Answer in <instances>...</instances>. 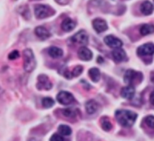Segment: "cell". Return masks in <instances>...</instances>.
Instances as JSON below:
<instances>
[{
	"instance_id": "20",
	"label": "cell",
	"mask_w": 154,
	"mask_h": 141,
	"mask_svg": "<svg viewBox=\"0 0 154 141\" xmlns=\"http://www.w3.org/2000/svg\"><path fill=\"white\" fill-rule=\"evenodd\" d=\"M140 32L142 35H147L154 32V26L152 24H144L140 28Z\"/></svg>"
},
{
	"instance_id": "24",
	"label": "cell",
	"mask_w": 154,
	"mask_h": 141,
	"mask_svg": "<svg viewBox=\"0 0 154 141\" xmlns=\"http://www.w3.org/2000/svg\"><path fill=\"white\" fill-rule=\"evenodd\" d=\"M42 106H43L44 107L50 108L54 104V100H53L51 98H49V97L44 98L42 99Z\"/></svg>"
},
{
	"instance_id": "13",
	"label": "cell",
	"mask_w": 154,
	"mask_h": 141,
	"mask_svg": "<svg viewBox=\"0 0 154 141\" xmlns=\"http://www.w3.org/2000/svg\"><path fill=\"white\" fill-rule=\"evenodd\" d=\"M78 56L83 61H89L93 57V53L87 47L81 46L78 50Z\"/></svg>"
},
{
	"instance_id": "8",
	"label": "cell",
	"mask_w": 154,
	"mask_h": 141,
	"mask_svg": "<svg viewBox=\"0 0 154 141\" xmlns=\"http://www.w3.org/2000/svg\"><path fill=\"white\" fill-rule=\"evenodd\" d=\"M72 40L75 43L86 45L88 43V35L84 30H81L72 37Z\"/></svg>"
},
{
	"instance_id": "29",
	"label": "cell",
	"mask_w": 154,
	"mask_h": 141,
	"mask_svg": "<svg viewBox=\"0 0 154 141\" xmlns=\"http://www.w3.org/2000/svg\"><path fill=\"white\" fill-rule=\"evenodd\" d=\"M55 1L58 4H62V5H65V4H67L70 2V0H55Z\"/></svg>"
},
{
	"instance_id": "10",
	"label": "cell",
	"mask_w": 154,
	"mask_h": 141,
	"mask_svg": "<svg viewBox=\"0 0 154 141\" xmlns=\"http://www.w3.org/2000/svg\"><path fill=\"white\" fill-rule=\"evenodd\" d=\"M93 26L94 29L98 33H101L105 32L108 28V25H107L106 21L104 20L101 18H96L93 21Z\"/></svg>"
},
{
	"instance_id": "22",
	"label": "cell",
	"mask_w": 154,
	"mask_h": 141,
	"mask_svg": "<svg viewBox=\"0 0 154 141\" xmlns=\"http://www.w3.org/2000/svg\"><path fill=\"white\" fill-rule=\"evenodd\" d=\"M58 130L61 134L64 135V136H69L72 134L71 128L66 124H60L58 128Z\"/></svg>"
},
{
	"instance_id": "17",
	"label": "cell",
	"mask_w": 154,
	"mask_h": 141,
	"mask_svg": "<svg viewBox=\"0 0 154 141\" xmlns=\"http://www.w3.org/2000/svg\"><path fill=\"white\" fill-rule=\"evenodd\" d=\"M75 26H76V23L71 18L69 17L66 18L61 24L62 28L65 32H71L75 28Z\"/></svg>"
},
{
	"instance_id": "6",
	"label": "cell",
	"mask_w": 154,
	"mask_h": 141,
	"mask_svg": "<svg viewBox=\"0 0 154 141\" xmlns=\"http://www.w3.org/2000/svg\"><path fill=\"white\" fill-rule=\"evenodd\" d=\"M57 99L61 104L69 105L73 103L75 98L71 93L66 91H61L57 96Z\"/></svg>"
},
{
	"instance_id": "31",
	"label": "cell",
	"mask_w": 154,
	"mask_h": 141,
	"mask_svg": "<svg viewBox=\"0 0 154 141\" xmlns=\"http://www.w3.org/2000/svg\"><path fill=\"white\" fill-rule=\"evenodd\" d=\"M2 92H3V89H2V87L0 86V95H1V94H2Z\"/></svg>"
},
{
	"instance_id": "7",
	"label": "cell",
	"mask_w": 154,
	"mask_h": 141,
	"mask_svg": "<svg viewBox=\"0 0 154 141\" xmlns=\"http://www.w3.org/2000/svg\"><path fill=\"white\" fill-rule=\"evenodd\" d=\"M137 52L141 56H152L154 54V44L152 43H147L141 45L138 48Z\"/></svg>"
},
{
	"instance_id": "12",
	"label": "cell",
	"mask_w": 154,
	"mask_h": 141,
	"mask_svg": "<svg viewBox=\"0 0 154 141\" xmlns=\"http://www.w3.org/2000/svg\"><path fill=\"white\" fill-rule=\"evenodd\" d=\"M112 56L114 61L117 62H121L126 58V54L121 47L116 48L112 51Z\"/></svg>"
},
{
	"instance_id": "4",
	"label": "cell",
	"mask_w": 154,
	"mask_h": 141,
	"mask_svg": "<svg viewBox=\"0 0 154 141\" xmlns=\"http://www.w3.org/2000/svg\"><path fill=\"white\" fill-rule=\"evenodd\" d=\"M143 79V75L141 72L136 71L132 69L127 70L124 75V81L126 83L129 84L131 86H133V84L139 83L141 82Z\"/></svg>"
},
{
	"instance_id": "23",
	"label": "cell",
	"mask_w": 154,
	"mask_h": 141,
	"mask_svg": "<svg viewBox=\"0 0 154 141\" xmlns=\"http://www.w3.org/2000/svg\"><path fill=\"white\" fill-rule=\"evenodd\" d=\"M101 124H102V128L106 131L111 130L112 128V124L110 122V120L108 119V118L106 117H103L101 120Z\"/></svg>"
},
{
	"instance_id": "3",
	"label": "cell",
	"mask_w": 154,
	"mask_h": 141,
	"mask_svg": "<svg viewBox=\"0 0 154 141\" xmlns=\"http://www.w3.org/2000/svg\"><path fill=\"white\" fill-rule=\"evenodd\" d=\"M55 14L54 9L46 4H36L35 6V14L38 19H44Z\"/></svg>"
},
{
	"instance_id": "28",
	"label": "cell",
	"mask_w": 154,
	"mask_h": 141,
	"mask_svg": "<svg viewBox=\"0 0 154 141\" xmlns=\"http://www.w3.org/2000/svg\"><path fill=\"white\" fill-rule=\"evenodd\" d=\"M50 141H64V138L58 134H54L51 137Z\"/></svg>"
},
{
	"instance_id": "18",
	"label": "cell",
	"mask_w": 154,
	"mask_h": 141,
	"mask_svg": "<svg viewBox=\"0 0 154 141\" xmlns=\"http://www.w3.org/2000/svg\"><path fill=\"white\" fill-rule=\"evenodd\" d=\"M141 11L144 15H150L153 11V6L152 3L149 1H145L141 4Z\"/></svg>"
},
{
	"instance_id": "14",
	"label": "cell",
	"mask_w": 154,
	"mask_h": 141,
	"mask_svg": "<svg viewBox=\"0 0 154 141\" xmlns=\"http://www.w3.org/2000/svg\"><path fill=\"white\" fill-rule=\"evenodd\" d=\"M35 33L36 35L42 40H46L51 36V33L44 26H38L35 29Z\"/></svg>"
},
{
	"instance_id": "19",
	"label": "cell",
	"mask_w": 154,
	"mask_h": 141,
	"mask_svg": "<svg viewBox=\"0 0 154 141\" xmlns=\"http://www.w3.org/2000/svg\"><path fill=\"white\" fill-rule=\"evenodd\" d=\"M48 54L52 58H57L63 56V51L60 48L57 47V46H51L48 49Z\"/></svg>"
},
{
	"instance_id": "30",
	"label": "cell",
	"mask_w": 154,
	"mask_h": 141,
	"mask_svg": "<svg viewBox=\"0 0 154 141\" xmlns=\"http://www.w3.org/2000/svg\"><path fill=\"white\" fill-rule=\"evenodd\" d=\"M150 103H151L153 105H154V91L152 92V93L150 94Z\"/></svg>"
},
{
	"instance_id": "32",
	"label": "cell",
	"mask_w": 154,
	"mask_h": 141,
	"mask_svg": "<svg viewBox=\"0 0 154 141\" xmlns=\"http://www.w3.org/2000/svg\"><path fill=\"white\" fill-rule=\"evenodd\" d=\"M153 2H154V0H153Z\"/></svg>"
},
{
	"instance_id": "15",
	"label": "cell",
	"mask_w": 154,
	"mask_h": 141,
	"mask_svg": "<svg viewBox=\"0 0 154 141\" xmlns=\"http://www.w3.org/2000/svg\"><path fill=\"white\" fill-rule=\"evenodd\" d=\"M83 72V67L81 65H78L76 67L74 68L72 72L69 71V70H65L64 76H66L67 79H72V78L81 75V74Z\"/></svg>"
},
{
	"instance_id": "2",
	"label": "cell",
	"mask_w": 154,
	"mask_h": 141,
	"mask_svg": "<svg viewBox=\"0 0 154 141\" xmlns=\"http://www.w3.org/2000/svg\"><path fill=\"white\" fill-rule=\"evenodd\" d=\"M23 68L26 72H32L36 65L34 54L30 49L24 50L23 52Z\"/></svg>"
},
{
	"instance_id": "16",
	"label": "cell",
	"mask_w": 154,
	"mask_h": 141,
	"mask_svg": "<svg viewBox=\"0 0 154 141\" xmlns=\"http://www.w3.org/2000/svg\"><path fill=\"white\" fill-rule=\"evenodd\" d=\"M85 108L88 114H93L99 109V104L94 100H90L86 103Z\"/></svg>"
},
{
	"instance_id": "5",
	"label": "cell",
	"mask_w": 154,
	"mask_h": 141,
	"mask_svg": "<svg viewBox=\"0 0 154 141\" xmlns=\"http://www.w3.org/2000/svg\"><path fill=\"white\" fill-rule=\"evenodd\" d=\"M53 84L51 82L50 79L48 78V76L45 74L39 75L38 77V82L36 87L38 89H45V90H49L52 88Z\"/></svg>"
},
{
	"instance_id": "9",
	"label": "cell",
	"mask_w": 154,
	"mask_h": 141,
	"mask_svg": "<svg viewBox=\"0 0 154 141\" xmlns=\"http://www.w3.org/2000/svg\"><path fill=\"white\" fill-rule=\"evenodd\" d=\"M105 43L109 47L111 48H120L123 46V42L117 38L113 35H108L105 38Z\"/></svg>"
},
{
	"instance_id": "26",
	"label": "cell",
	"mask_w": 154,
	"mask_h": 141,
	"mask_svg": "<svg viewBox=\"0 0 154 141\" xmlns=\"http://www.w3.org/2000/svg\"><path fill=\"white\" fill-rule=\"evenodd\" d=\"M144 122L147 124V126H149L151 128H154V116H148L145 118Z\"/></svg>"
},
{
	"instance_id": "11",
	"label": "cell",
	"mask_w": 154,
	"mask_h": 141,
	"mask_svg": "<svg viewBox=\"0 0 154 141\" xmlns=\"http://www.w3.org/2000/svg\"><path fill=\"white\" fill-rule=\"evenodd\" d=\"M135 87L133 86L129 85L126 87H123L122 88L121 92H120V94H121L122 97L123 98L129 99V100H131V99L133 98L134 95H135Z\"/></svg>"
},
{
	"instance_id": "1",
	"label": "cell",
	"mask_w": 154,
	"mask_h": 141,
	"mask_svg": "<svg viewBox=\"0 0 154 141\" xmlns=\"http://www.w3.org/2000/svg\"><path fill=\"white\" fill-rule=\"evenodd\" d=\"M115 116L117 122L123 127H131L136 120L137 115L135 112L128 110H119L115 112Z\"/></svg>"
},
{
	"instance_id": "21",
	"label": "cell",
	"mask_w": 154,
	"mask_h": 141,
	"mask_svg": "<svg viewBox=\"0 0 154 141\" xmlns=\"http://www.w3.org/2000/svg\"><path fill=\"white\" fill-rule=\"evenodd\" d=\"M88 74L93 82H98V81L100 80V71H99V69L96 68H93L90 69Z\"/></svg>"
},
{
	"instance_id": "25",
	"label": "cell",
	"mask_w": 154,
	"mask_h": 141,
	"mask_svg": "<svg viewBox=\"0 0 154 141\" xmlns=\"http://www.w3.org/2000/svg\"><path fill=\"white\" fill-rule=\"evenodd\" d=\"M63 116L66 117H69V118H74L76 116V112L74 110L70 109V108H67V109H64L62 110Z\"/></svg>"
},
{
	"instance_id": "27",
	"label": "cell",
	"mask_w": 154,
	"mask_h": 141,
	"mask_svg": "<svg viewBox=\"0 0 154 141\" xmlns=\"http://www.w3.org/2000/svg\"><path fill=\"white\" fill-rule=\"evenodd\" d=\"M20 57V52L18 50H13L8 54V58L10 60H14Z\"/></svg>"
}]
</instances>
